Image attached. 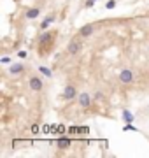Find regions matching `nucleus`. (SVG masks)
Wrapping results in <instances>:
<instances>
[{"label": "nucleus", "mask_w": 149, "mask_h": 158, "mask_svg": "<svg viewBox=\"0 0 149 158\" xmlns=\"http://www.w3.org/2000/svg\"><path fill=\"white\" fill-rule=\"evenodd\" d=\"M93 2H97V0H93Z\"/></svg>", "instance_id": "6ab92c4d"}, {"label": "nucleus", "mask_w": 149, "mask_h": 158, "mask_svg": "<svg viewBox=\"0 0 149 158\" xmlns=\"http://www.w3.org/2000/svg\"><path fill=\"white\" fill-rule=\"evenodd\" d=\"M48 27H49V23H46V21H42V23H41V28H42V30H46Z\"/></svg>", "instance_id": "f3484780"}, {"label": "nucleus", "mask_w": 149, "mask_h": 158, "mask_svg": "<svg viewBox=\"0 0 149 158\" xmlns=\"http://www.w3.org/2000/svg\"><path fill=\"white\" fill-rule=\"evenodd\" d=\"M55 20H56V14H49L48 18H46V20H44V21H46V23H49V25H51V23L55 21Z\"/></svg>", "instance_id": "4468645a"}, {"label": "nucleus", "mask_w": 149, "mask_h": 158, "mask_svg": "<svg viewBox=\"0 0 149 158\" xmlns=\"http://www.w3.org/2000/svg\"><path fill=\"white\" fill-rule=\"evenodd\" d=\"M28 84H30V90H32V92H41L42 86H44V84H42V79L37 77V76H32V77H30Z\"/></svg>", "instance_id": "f03ea898"}, {"label": "nucleus", "mask_w": 149, "mask_h": 158, "mask_svg": "<svg viewBox=\"0 0 149 158\" xmlns=\"http://www.w3.org/2000/svg\"><path fill=\"white\" fill-rule=\"evenodd\" d=\"M23 69H25L23 63H12L11 67H9V72H11V74H21Z\"/></svg>", "instance_id": "1a4fd4ad"}, {"label": "nucleus", "mask_w": 149, "mask_h": 158, "mask_svg": "<svg viewBox=\"0 0 149 158\" xmlns=\"http://www.w3.org/2000/svg\"><path fill=\"white\" fill-rule=\"evenodd\" d=\"M39 13H41V11H39V7H32V9H28V11H27V18H28V20H35L37 16H39Z\"/></svg>", "instance_id": "9d476101"}, {"label": "nucleus", "mask_w": 149, "mask_h": 158, "mask_svg": "<svg viewBox=\"0 0 149 158\" xmlns=\"http://www.w3.org/2000/svg\"><path fill=\"white\" fill-rule=\"evenodd\" d=\"M18 56H20V58H27V51H20V53H18Z\"/></svg>", "instance_id": "dca6fc26"}, {"label": "nucleus", "mask_w": 149, "mask_h": 158, "mask_svg": "<svg viewBox=\"0 0 149 158\" xmlns=\"http://www.w3.org/2000/svg\"><path fill=\"white\" fill-rule=\"evenodd\" d=\"M55 35H56V32H44L42 35H41V39H39L41 48H42V46H46V44H49L51 41L55 39Z\"/></svg>", "instance_id": "39448f33"}, {"label": "nucleus", "mask_w": 149, "mask_h": 158, "mask_svg": "<svg viewBox=\"0 0 149 158\" xmlns=\"http://www.w3.org/2000/svg\"><path fill=\"white\" fill-rule=\"evenodd\" d=\"M116 7V0H109L105 4V9H114Z\"/></svg>", "instance_id": "ddd939ff"}, {"label": "nucleus", "mask_w": 149, "mask_h": 158, "mask_svg": "<svg viewBox=\"0 0 149 158\" xmlns=\"http://www.w3.org/2000/svg\"><path fill=\"white\" fill-rule=\"evenodd\" d=\"M79 106L84 107V109L91 106V97H90L88 92H81V93H79Z\"/></svg>", "instance_id": "7ed1b4c3"}, {"label": "nucleus", "mask_w": 149, "mask_h": 158, "mask_svg": "<svg viewBox=\"0 0 149 158\" xmlns=\"http://www.w3.org/2000/svg\"><path fill=\"white\" fill-rule=\"evenodd\" d=\"M81 49H83V42H81L79 39H74V41H70V42H69V46H67V51H69L70 55H77Z\"/></svg>", "instance_id": "f257e3e1"}, {"label": "nucleus", "mask_w": 149, "mask_h": 158, "mask_svg": "<svg viewBox=\"0 0 149 158\" xmlns=\"http://www.w3.org/2000/svg\"><path fill=\"white\" fill-rule=\"evenodd\" d=\"M39 70H41V74H42V76H46V77H51V69H48V67H39Z\"/></svg>", "instance_id": "f8f14e48"}, {"label": "nucleus", "mask_w": 149, "mask_h": 158, "mask_svg": "<svg viewBox=\"0 0 149 158\" xmlns=\"http://www.w3.org/2000/svg\"><path fill=\"white\" fill-rule=\"evenodd\" d=\"M93 4H95L93 0H88V2H86V4H84V7H88V9H90V7H93Z\"/></svg>", "instance_id": "2eb2a0df"}, {"label": "nucleus", "mask_w": 149, "mask_h": 158, "mask_svg": "<svg viewBox=\"0 0 149 158\" xmlns=\"http://www.w3.org/2000/svg\"><path fill=\"white\" fill-rule=\"evenodd\" d=\"M93 32H95V25H84V27H81V30H79V35L81 37H90L93 35Z\"/></svg>", "instance_id": "423d86ee"}, {"label": "nucleus", "mask_w": 149, "mask_h": 158, "mask_svg": "<svg viewBox=\"0 0 149 158\" xmlns=\"http://www.w3.org/2000/svg\"><path fill=\"white\" fill-rule=\"evenodd\" d=\"M72 141L69 139V137H58L56 139V148H60V149H67V148H70Z\"/></svg>", "instance_id": "0eeeda50"}, {"label": "nucleus", "mask_w": 149, "mask_h": 158, "mask_svg": "<svg viewBox=\"0 0 149 158\" xmlns=\"http://www.w3.org/2000/svg\"><path fill=\"white\" fill-rule=\"evenodd\" d=\"M95 99H97V100H98V99H104V95H102V93H98V92H97V95H95Z\"/></svg>", "instance_id": "a211bd4d"}, {"label": "nucleus", "mask_w": 149, "mask_h": 158, "mask_svg": "<svg viewBox=\"0 0 149 158\" xmlns=\"http://www.w3.org/2000/svg\"><path fill=\"white\" fill-rule=\"evenodd\" d=\"M119 81H121V83H125V84H130V83L133 81V72L130 70V69H125V70H121Z\"/></svg>", "instance_id": "20e7f679"}, {"label": "nucleus", "mask_w": 149, "mask_h": 158, "mask_svg": "<svg viewBox=\"0 0 149 158\" xmlns=\"http://www.w3.org/2000/svg\"><path fill=\"white\" fill-rule=\"evenodd\" d=\"M123 120H125V123H132V121H133V114H132L130 111L125 109V111H123Z\"/></svg>", "instance_id": "9b49d317"}, {"label": "nucleus", "mask_w": 149, "mask_h": 158, "mask_svg": "<svg viewBox=\"0 0 149 158\" xmlns=\"http://www.w3.org/2000/svg\"><path fill=\"white\" fill-rule=\"evenodd\" d=\"M76 97H77V92H76L74 86H67L63 90V99L65 100H72V99H76Z\"/></svg>", "instance_id": "6e6552de"}]
</instances>
